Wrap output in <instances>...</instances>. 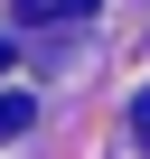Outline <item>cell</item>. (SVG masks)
Returning <instances> with one entry per match:
<instances>
[{"label":"cell","instance_id":"obj_4","mask_svg":"<svg viewBox=\"0 0 150 159\" xmlns=\"http://www.w3.org/2000/svg\"><path fill=\"white\" fill-rule=\"evenodd\" d=\"M10 66H19V47H10V38H0V75H10Z\"/></svg>","mask_w":150,"mask_h":159},{"label":"cell","instance_id":"obj_3","mask_svg":"<svg viewBox=\"0 0 150 159\" xmlns=\"http://www.w3.org/2000/svg\"><path fill=\"white\" fill-rule=\"evenodd\" d=\"M131 131H141V140H150V94H131Z\"/></svg>","mask_w":150,"mask_h":159},{"label":"cell","instance_id":"obj_1","mask_svg":"<svg viewBox=\"0 0 150 159\" xmlns=\"http://www.w3.org/2000/svg\"><path fill=\"white\" fill-rule=\"evenodd\" d=\"M28 122H38V103H28V94H0V140H19Z\"/></svg>","mask_w":150,"mask_h":159},{"label":"cell","instance_id":"obj_2","mask_svg":"<svg viewBox=\"0 0 150 159\" xmlns=\"http://www.w3.org/2000/svg\"><path fill=\"white\" fill-rule=\"evenodd\" d=\"M75 10H94V0H19V19H38V28L47 19H75Z\"/></svg>","mask_w":150,"mask_h":159}]
</instances>
